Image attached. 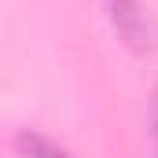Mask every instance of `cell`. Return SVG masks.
<instances>
[{"instance_id":"cell-1","label":"cell","mask_w":158,"mask_h":158,"mask_svg":"<svg viewBox=\"0 0 158 158\" xmlns=\"http://www.w3.org/2000/svg\"><path fill=\"white\" fill-rule=\"evenodd\" d=\"M110 7H114V26L129 37V44H151L155 33L140 0H110Z\"/></svg>"},{"instance_id":"cell-2","label":"cell","mask_w":158,"mask_h":158,"mask_svg":"<svg viewBox=\"0 0 158 158\" xmlns=\"http://www.w3.org/2000/svg\"><path fill=\"white\" fill-rule=\"evenodd\" d=\"M19 155L22 158H70V155H63L52 140H44L37 132H22L19 136Z\"/></svg>"},{"instance_id":"cell-3","label":"cell","mask_w":158,"mask_h":158,"mask_svg":"<svg viewBox=\"0 0 158 158\" xmlns=\"http://www.w3.org/2000/svg\"><path fill=\"white\" fill-rule=\"evenodd\" d=\"M151 140H155V151H158V92L151 99Z\"/></svg>"}]
</instances>
